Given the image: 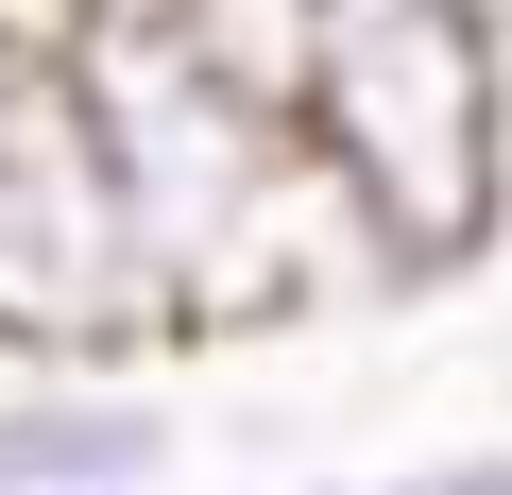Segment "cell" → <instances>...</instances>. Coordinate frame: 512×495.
Masks as SVG:
<instances>
[{"label":"cell","mask_w":512,"mask_h":495,"mask_svg":"<svg viewBox=\"0 0 512 495\" xmlns=\"http://www.w3.org/2000/svg\"><path fill=\"white\" fill-rule=\"evenodd\" d=\"M205 103H239V120H308V52H325V0H188V18L154 35Z\"/></svg>","instance_id":"obj_4"},{"label":"cell","mask_w":512,"mask_h":495,"mask_svg":"<svg viewBox=\"0 0 512 495\" xmlns=\"http://www.w3.org/2000/svg\"><path fill=\"white\" fill-rule=\"evenodd\" d=\"M461 18H478V35H512V0H461Z\"/></svg>","instance_id":"obj_8"},{"label":"cell","mask_w":512,"mask_h":495,"mask_svg":"<svg viewBox=\"0 0 512 495\" xmlns=\"http://www.w3.org/2000/svg\"><path fill=\"white\" fill-rule=\"evenodd\" d=\"M291 154L359 222L376 308H444L495 239H512V137H495V35L461 0H325L308 120Z\"/></svg>","instance_id":"obj_1"},{"label":"cell","mask_w":512,"mask_h":495,"mask_svg":"<svg viewBox=\"0 0 512 495\" xmlns=\"http://www.w3.org/2000/svg\"><path fill=\"white\" fill-rule=\"evenodd\" d=\"M495 393H512V359H495Z\"/></svg>","instance_id":"obj_10"},{"label":"cell","mask_w":512,"mask_h":495,"mask_svg":"<svg viewBox=\"0 0 512 495\" xmlns=\"http://www.w3.org/2000/svg\"><path fill=\"white\" fill-rule=\"evenodd\" d=\"M222 495H359V478H222Z\"/></svg>","instance_id":"obj_7"},{"label":"cell","mask_w":512,"mask_h":495,"mask_svg":"<svg viewBox=\"0 0 512 495\" xmlns=\"http://www.w3.org/2000/svg\"><path fill=\"white\" fill-rule=\"evenodd\" d=\"M0 52H35V69H52V52H69V0H0Z\"/></svg>","instance_id":"obj_6"},{"label":"cell","mask_w":512,"mask_h":495,"mask_svg":"<svg viewBox=\"0 0 512 495\" xmlns=\"http://www.w3.org/2000/svg\"><path fill=\"white\" fill-rule=\"evenodd\" d=\"M188 410L154 359H0V495H171Z\"/></svg>","instance_id":"obj_3"},{"label":"cell","mask_w":512,"mask_h":495,"mask_svg":"<svg viewBox=\"0 0 512 495\" xmlns=\"http://www.w3.org/2000/svg\"><path fill=\"white\" fill-rule=\"evenodd\" d=\"M18 69H35V52H0V103H18Z\"/></svg>","instance_id":"obj_9"},{"label":"cell","mask_w":512,"mask_h":495,"mask_svg":"<svg viewBox=\"0 0 512 495\" xmlns=\"http://www.w3.org/2000/svg\"><path fill=\"white\" fill-rule=\"evenodd\" d=\"M359 495H512V444H427V461H393Z\"/></svg>","instance_id":"obj_5"},{"label":"cell","mask_w":512,"mask_h":495,"mask_svg":"<svg viewBox=\"0 0 512 495\" xmlns=\"http://www.w3.org/2000/svg\"><path fill=\"white\" fill-rule=\"evenodd\" d=\"M0 359H171L137 205L69 69H18V103H0Z\"/></svg>","instance_id":"obj_2"}]
</instances>
